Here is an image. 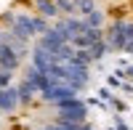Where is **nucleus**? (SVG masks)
Masks as SVG:
<instances>
[{
  "mask_svg": "<svg viewBox=\"0 0 133 130\" xmlns=\"http://www.w3.org/2000/svg\"><path fill=\"white\" fill-rule=\"evenodd\" d=\"M125 53L133 56V21H130V35H128V45H125Z\"/></svg>",
  "mask_w": 133,
  "mask_h": 130,
  "instance_id": "14",
  "label": "nucleus"
},
{
  "mask_svg": "<svg viewBox=\"0 0 133 130\" xmlns=\"http://www.w3.org/2000/svg\"><path fill=\"white\" fill-rule=\"evenodd\" d=\"M75 8H77V16L85 19V16H91L96 11V3L93 0H75Z\"/></svg>",
  "mask_w": 133,
  "mask_h": 130,
  "instance_id": "10",
  "label": "nucleus"
},
{
  "mask_svg": "<svg viewBox=\"0 0 133 130\" xmlns=\"http://www.w3.org/2000/svg\"><path fill=\"white\" fill-rule=\"evenodd\" d=\"M3 19L11 24V32H14V35H19V37H24V40L35 37V35L43 37V35L51 29L45 19H40V16H29V13H5Z\"/></svg>",
  "mask_w": 133,
  "mask_h": 130,
  "instance_id": "1",
  "label": "nucleus"
},
{
  "mask_svg": "<svg viewBox=\"0 0 133 130\" xmlns=\"http://www.w3.org/2000/svg\"><path fill=\"white\" fill-rule=\"evenodd\" d=\"M104 50H107V42H104V40L88 48V53H91V59H93V61H98V59H101V56H104Z\"/></svg>",
  "mask_w": 133,
  "mask_h": 130,
  "instance_id": "12",
  "label": "nucleus"
},
{
  "mask_svg": "<svg viewBox=\"0 0 133 130\" xmlns=\"http://www.w3.org/2000/svg\"><path fill=\"white\" fill-rule=\"evenodd\" d=\"M8 85H11V72H3V69H0V90L8 88Z\"/></svg>",
  "mask_w": 133,
  "mask_h": 130,
  "instance_id": "13",
  "label": "nucleus"
},
{
  "mask_svg": "<svg viewBox=\"0 0 133 130\" xmlns=\"http://www.w3.org/2000/svg\"><path fill=\"white\" fill-rule=\"evenodd\" d=\"M40 98L48 101V104H53V106H59V104L69 101V98H77V90H72L69 85H51L45 93H40Z\"/></svg>",
  "mask_w": 133,
  "mask_h": 130,
  "instance_id": "5",
  "label": "nucleus"
},
{
  "mask_svg": "<svg viewBox=\"0 0 133 130\" xmlns=\"http://www.w3.org/2000/svg\"><path fill=\"white\" fill-rule=\"evenodd\" d=\"M19 106H21V101H19L16 85H8V88L0 90V112H3V114H14Z\"/></svg>",
  "mask_w": 133,
  "mask_h": 130,
  "instance_id": "6",
  "label": "nucleus"
},
{
  "mask_svg": "<svg viewBox=\"0 0 133 130\" xmlns=\"http://www.w3.org/2000/svg\"><path fill=\"white\" fill-rule=\"evenodd\" d=\"M83 21H85V27H91V29H104V13H101L98 8L93 11L91 16H85Z\"/></svg>",
  "mask_w": 133,
  "mask_h": 130,
  "instance_id": "11",
  "label": "nucleus"
},
{
  "mask_svg": "<svg viewBox=\"0 0 133 130\" xmlns=\"http://www.w3.org/2000/svg\"><path fill=\"white\" fill-rule=\"evenodd\" d=\"M16 90H19V101L24 104V106H27V104H32V101H35V96H37V88H35V85H32L27 77L16 85Z\"/></svg>",
  "mask_w": 133,
  "mask_h": 130,
  "instance_id": "8",
  "label": "nucleus"
},
{
  "mask_svg": "<svg viewBox=\"0 0 133 130\" xmlns=\"http://www.w3.org/2000/svg\"><path fill=\"white\" fill-rule=\"evenodd\" d=\"M35 11H37L40 19H53V16L59 13L56 0H35Z\"/></svg>",
  "mask_w": 133,
  "mask_h": 130,
  "instance_id": "9",
  "label": "nucleus"
},
{
  "mask_svg": "<svg viewBox=\"0 0 133 130\" xmlns=\"http://www.w3.org/2000/svg\"><path fill=\"white\" fill-rule=\"evenodd\" d=\"M19 59H21V56H19L11 45H3V48H0V69H3V72H11V74H14V69L19 67Z\"/></svg>",
  "mask_w": 133,
  "mask_h": 130,
  "instance_id": "7",
  "label": "nucleus"
},
{
  "mask_svg": "<svg viewBox=\"0 0 133 130\" xmlns=\"http://www.w3.org/2000/svg\"><path fill=\"white\" fill-rule=\"evenodd\" d=\"M88 117V106L80 101V98H69L56 106V120L61 122H72V125H83Z\"/></svg>",
  "mask_w": 133,
  "mask_h": 130,
  "instance_id": "3",
  "label": "nucleus"
},
{
  "mask_svg": "<svg viewBox=\"0 0 133 130\" xmlns=\"http://www.w3.org/2000/svg\"><path fill=\"white\" fill-rule=\"evenodd\" d=\"M37 45H40L43 50H48V53H59L64 45H69V37H66V32H64V27H61V21H59L56 27H51L45 35L40 37Z\"/></svg>",
  "mask_w": 133,
  "mask_h": 130,
  "instance_id": "4",
  "label": "nucleus"
},
{
  "mask_svg": "<svg viewBox=\"0 0 133 130\" xmlns=\"http://www.w3.org/2000/svg\"><path fill=\"white\" fill-rule=\"evenodd\" d=\"M128 35H130V21H125V19H115L112 24L107 27V32H104V42H107V48L123 50V53H125Z\"/></svg>",
  "mask_w": 133,
  "mask_h": 130,
  "instance_id": "2",
  "label": "nucleus"
},
{
  "mask_svg": "<svg viewBox=\"0 0 133 130\" xmlns=\"http://www.w3.org/2000/svg\"><path fill=\"white\" fill-rule=\"evenodd\" d=\"M3 45H8V32L0 29V48H3Z\"/></svg>",
  "mask_w": 133,
  "mask_h": 130,
  "instance_id": "15",
  "label": "nucleus"
}]
</instances>
